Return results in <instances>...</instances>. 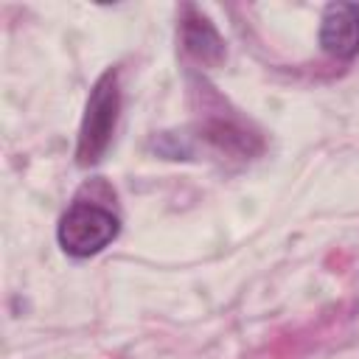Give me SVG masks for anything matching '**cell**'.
Returning <instances> with one entry per match:
<instances>
[{
	"instance_id": "6da1fadb",
	"label": "cell",
	"mask_w": 359,
	"mask_h": 359,
	"mask_svg": "<svg viewBox=\"0 0 359 359\" xmlns=\"http://www.w3.org/2000/svg\"><path fill=\"white\" fill-rule=\"evenodd\" d=\"M118 112H121L118 73L107 70L98 76L84 104V118H81L79 143H76V157L81 165H95L104 157L118 126Z\"/></svg>"
},
{
	"instance_id": "7a4b0ae2",
	"label": "cell",
	"mask_w": 359,
	"mask_h": 359,
	"mask_svg": "<svg viewBox=\"0 0 359 359\" xmlns=\"http://www.w3.org/2000/svg\"><path fill=\"white\" fill-rule=\"evenodd\" d=\"M121 230L118 216L98 202H73L59 219V247L73 258H90L115 241Z\"/></svg>"
},
{
	"instance_id": "3957f363",
	"label": "cell",
	"mask_w": 359,
	"mask_h": 359,
	"mask_svg": "<svg viewBox=\"0 0 359 359\" xmlns=\"http://www.w3.org/2000/svg\"><path fill=\"white\" fill-rule=\"evenodd\" d=\"M320 45L334 59L359 53V3H328L320 20Z\"/></svg>"
},
{
	"instance_id": "277c9868",
	"label": "cell",
	"mask_w": 359,
	"mask_h": 359,
	"mask_svg": "<svg viewBox=\"0 0 359 359\" xmlns=\"http://www.w3.org/2000/svg\"><path fill=\"white\" fill-rule=\"evenodd\" d=\"M180 39H182L185 53L208 67H216L224 59V42H222L219 31L213 28V22L205 14H199L191 6L185 8V17L180 22Z\"/></svg>"
}]
</instances>
